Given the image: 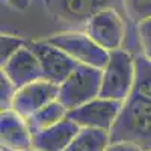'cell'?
I'll use <instances>...</instances> for the list:
<instances>
[{
	"instance_id": "obj_23",
	"label": "cell",
	"mask_w": 151,
	"mask_h": 151,
	"mask_svg": "<svg viewBox=\"0 0 151 151\" xmlns=\"http://www.w3.org/2000/svg\"><path fill=\"white\" fill-rule=\"evenodd\" d=\"M29 151H36V150H29Z\"/></svg>"
},
{
	"instance_id": "obj_19",
	"label": "cell",
	"mask_w": 151,
	"mask_h": 151,
	"mask_svg": "<svg viewBox=\"0 0 151 151\" xmlns=\"http://www.w3.org/2000/svg\"><path fill=\"white\" fill-rule=\"evenodd\" d=\"M15 94H17V88L2 73L0 74V103H2V112L3 110H11Z\"/></svg>"
},
{
	"instance_id": "obj_7",
	"label": "cell",
	"mask_w": 151,
	"mask_h": 151,
	"mask_svg": "<svg viewBox=\"0 0 151 151\" xmlns=\"http://www.w3.org/2000/svg\"><path fill=\"white\" fill-rule=\"evenodd\" d=\"M50 15L68 26H86L103 9L113 8L112 0H44Z\"/></svg>"
},
{
	"instance_id": "obj_3",
	"label": "cell",
	"mask_w": 151,
	"mask_h": 151,
	"mask_svg": "<svg viewBox=\"0 0 151 151\" xmlns=\"http://www.w3.org/2000/svg\"><path fill=\"white\" fill-rule=\"evenodd\" d=\"M101 70L79 64L68 79L59 86L58 101L68 112L100 97Z\"/></svg>"
},
{
	"instance_id": "obj_10",
	"label": "cell",
	"mask_w": 151,
	"mask_h": 151,
	"mask_svg": "<svg viewBox=\"0 0 151 151\" xmlns=\"http://www.w3.org/2000/svg\"><path fill=\"white\" fill-rule=\"evenodd\" d=\"M2 73L14 83L17 89L38 80H45L40 59L29 47V42L2 65Z\"/></svg>"
},
{
	"instance_id": "obj_13",
	"label": "cell",
	"mask_w": 151,
	"mask_h": 151,
	"mask_svg": "<svg viewBox=\"0 0 151 151\" xmlns=\"http://www.w3.org/2000/svg\"><path fill=\"white\" fill-rule=\"evenodd\" d=\"M110 145V134L103 130L80 129L65 151H106Z\"/></svg>"
},
{
	"instance_id": "obj_12",
	"label": "cell",
	"mask_w": 151,
	"mask_h": 151,
	"mask_svg": "<svg viewBox=\"0 0 151 151\" xmlns=\"http://www.w3.org/2000/svg\"><path fill=\"white\" fill-rule=\"evenodd\" d=\"M80 132V127L70 118L62 119L53 127L32 136L33 150L36 151H65L67 147Z\"/></svg>"
},
{
	"instance_id": "obj_5",
	"label": "cell",
	"mask_w": 151,
	"mask_h": 151,
	"mask_svg": "<svg viewBox=\"0 0 151 151\" xmlns=\"http://www.w3.org/2000/svg\"><path fill=\"white\" fill-rule=\"evenodd\" d=\"M85 32L106 52H113L122 48L125 24L115 8H107L88 21Z\"/></svg>"
},
{
	"instance_id": "obj_1",
	"label": "cell",
	"mask_w": 151,
	"mask_h": 151,
	"mask_svg": "<svg viewBox=\"0 0 151 151\" xmlns=\"http://www.w3.org/2000/svg\"><path fill=\"white\" fill-rule=\"evenodd\" d=\"M109 134L110 144H132L142 151H151V101L132 92Z\"/></svg>"
},
{
	"instance_id": "obj_6",
	"label": "cell",
	"mask_w": 151,
	"mask_h": 151,
	"mask_svg": "<svg viewBox=\"0 0 151 151\" xmlns=\"http://www.w3.org/2000/svg\"><path fill=\"white\" fill-rule=\"evenodd\" d=\"M122 103L98 97L77 109L68 112L67 118L74 121L80 129H94L110 133Z\"/></svg>"
},
{
	"instance_id": "obj_17",
	"label": "cell",
	"mask_w": 151,
	"mask_h": 151,
	"mask_svg": "<svg viewBox=\"0 0 151 151\" xmlns=\"http://www.w3.org/2000/svg\"><path fill=\"white\" fill-rule=\"evenodd\" d=\"M29 41H26L24 38L17 36V35H9V33H2V38H0V62L2 65L6 64V62L14 56L20 48H23L24 45H27Z\"/></svg>"
},
{
	"instance_id": "obj_22",
	"label": "cell",
	"mask_w": 151,
	"mask_h": 151,
	"mask_svg": "<svg viewBox=\"0 0 151 151\" xmlns=\"http://www.w3.org/2000/svg\"><path fill=\"white\" fill-rule=\"evenodd\" d=\"M2 151H8V150H5V148H2Z\"/></svg>"
},
{
	"instance_id": "obj_2",
	"label": "cell",
	"mask_w": 151,
	"mask_h": 151,
	"mask_svg": "<svg viewBox=\"0 0 151 151\" xmlns=\"http://www.w3.org/2000/svg\"><path fill=\"white\" fill-rule=\"evenodd\" d=\"M134 56L125 48L109 52V62L101 70L100 97L124 103L134 85Z\"/></svg>"
},
{
	"instance_id": "obj_14",
	"label": "cell",
	"mask_w": 151,
	"mask_h": 151,
	"mask_svg": "<svg viewBox=\"0 0 151 151\" xmlns=\"http://www.w3.org/2000/svg\"><path fill=\"white\" fill-rule=\"evenodd\" d=\"M67 115H68V110L56 100V101H53L52 104L45 106L40 112H36L35 115H32L26 122H27L29 130L33 136L36 133L45 130V129L53 127L55 124L60 122L62 119H65Z\"/></svg>"
},
{
	"instance_id": "obj_4",
	"label": "cell",
	"mask_w": 151,
	"mask_h": 151,
	"mask_svg": "<svg viewBox=\"0 0 151 151\" xmlns=\"http://www.w3.org/2000/svg\"><path fill=\"white\" fill-rule=\"evenodd\" d=\"M47 42L59 47L77 64L103 70L109 62V52L100 47L86 32L71 30L48 36Z\"/></svg>"
},
{
	"instance_id": "obj_21",
	"label": "cell",
	"mask_w": 151,
	"mask_h": 151,
	"mask_svg": "<svg viewBox=\"0 0 151 151\" xmlns=\"http://www.w3.org/2000/svg\"><path fill=\"white\" fill-rule=\"evenodd\" d=\"M106 151H142L132 144H110Z\"/></svg>"
},
{
	"instance_id": "obj_18",
	"label": "cell",
	"mask_w": 151,
	"mask_h": 151,
	"mask_svg": "<svg viewBox=\"0 0 151 151\" xmlns=\"http://www.w3.org/2000/svg\"><path fill=\"white\" fill-rule=\"evenodd\" d=\"M136 33H137V42H139L141 53L151 60V18L137 24Z\"/></svg>"
},
{
	"instance_id": "obj_8",
	"label": "cell",
	"mask_w": 151,
	"mask_h": 151,
	"mask_svg": "<svg viewBox=\"0 0 151 151\" xmlns=\"http://www.w3.org/2000/svg\"><path fill=\"white\" fill-rule=\"evenodd\" d=\"M59 98V86L48 80H38L17 89L11 110L23 119H29L36 112Z\"/></svg>"
},
{
	"instance_id": "obj_9",
	"label": "cell",
	"mask_w": 151,
	"mask_h": 151,
	"mask_svg": "<svg viewBox=\"0 0 151 151\" xmlns=\"http://www.w3.org/2000/svg\"><path fill=\"white\" fill-rule=\"evenodd\" d=\"M29 47L40 59L44 79L58 86L64 83L68 79V76L76 70V67L79 65L64 50L47 41H29Z\"/></svg>"
},
{
	"instance_id": "obj_20",
	"label": "cell",
	"mask_w": 151,
	"mask_h": 151,
	"mask_svg": "<svg viewBox=\"0 0 151 151\" xmlns=\"http://www.w3.org/2000/svg\"><path fill=\"white\" fill-rule=\"evenodd\" d=\"M2 3L18 12H24L30 6V0H2Z\"/></svg>"
},
{
	"instance_id": "obj_16",
	"label": "cell",
	"mask_w": 151,
	"mask_h": 151,
	"mask_svg": "<svg viewBox=\"0 0 151 151\" xmlns=\"http://www.w3.org/2000/svg\"><path fill=\"white\" fill-rule=\"evenodd\" d=\"M124 12L133 24L151 18V0H122Z\"/></svg>"
},
{
	"instance_id": "obj_11",
	"label": "cell",
	"mask_w": 151,
	"mask_h": 151,
	"mask_svg": "<svg viewBox=\"0 0 151 151\" xmlns=\"http://www.w3.org/2000/svg\"><path fill=\"white\" fill-rule=\"evenodd\" d=\"M0 142L8 151H29L33 150L32 133L26 119L12 110H3L0 116Z\"/></svg>"
},
{
	"instance_id": "obj_15",
	"label": "cell",
	"mask_w": 151,
	"mask_h": 151,
	"mask_svg": "<svg viewBox=\"0 0 151 151\" xmlns=\"http://www.w3.org/2000/svg\"><path fill=\"white\" fill-rule=\"evenodd\" d=\"M134 85L133 91L148 101H151V60L145 58L141 52L134 55Z\"/></svg>"
}]
</instances>
